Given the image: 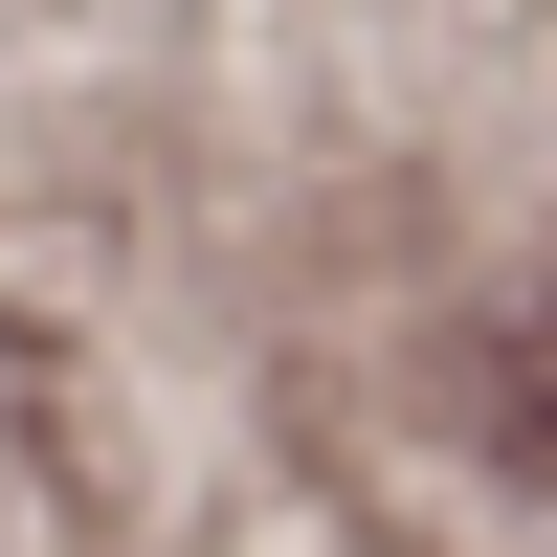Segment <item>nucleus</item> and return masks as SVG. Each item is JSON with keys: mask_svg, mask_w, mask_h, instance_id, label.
Listing matches in <instances>:
<instances>
[]
</instances>
